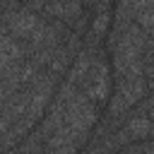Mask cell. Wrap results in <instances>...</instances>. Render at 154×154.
Returning a JSON list of instances; mask_svg holds the SVG:
<instances>
[{
  "instance_id": "1",
  "label": "cell",
  "mask_w": 154,
  "mask_h": 154,
  "mask_svg": "<svg viewBox=\"0 0 154 154\" xmlns=\"http://www.w3.org/2000/svg\"><path fill=\"white\" fill-rule=\"evenodd\" d=\"M111 84H113V72H111V60L103 51V46L94 48L91 53V63L87 67V72L79 77V82L75 84L96 108L103 111L108 94H111Z\"/></svg>"
},
{
  "instance_id": "2",
  "label": "cell",
  "mask_w": 154,
  "mask_h": 154,
  "mask_svg": "<svg viewBox=\"0 0 154 154\" xmlns=\"http://www.w3.org/2000/svg\"><path fill=\"white\" fill-rule=\"evenodd\" d=\"M89 12V26L87 34L82 36V46L89 48H99L103 46V38L111 29V19H113V0H96L91 5Z\"/></svg>"
},
{
  "instance_id": "3",
  "label": "cell",
  "mask_w": 154,
  "mask_h": 154,
  "mask_svg": "<svg viewBox=\"0 0 154 154\" xmlns=\"http://www.w3.org/2000/svg\"><path fill=\"white\" fill-rule=\"evenodd\" d=\"M19 60H24V46L0 29V72H5Z\"/></svg>"
},
{
  "instance_id": "4",
  "label": "cell",
  "mask_w": 154,
  "mask_h": 154,
  "mask_svg": "<svg viewBox=\"0 0 154 154\" xmlns=\"http://www.w3.org/2000/svg\"><path fill=\"white\" fill-rule=\"evenodd\" d=\"M79 2H82V7H84V10H91V5H94L96 0H79Z\"/></svg>"
}]
</instances>
